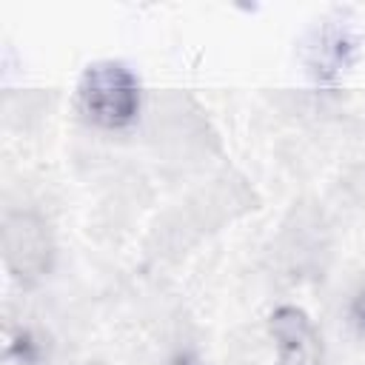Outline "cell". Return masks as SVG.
<instances>
[{
  "label": "cell",
  "instance_id": "1",
  "mask_svg": "<svg viewBox=\"0 0 365 365\" xmlns=\"http://www.w3.org/2000/svg\"><path fill=\"white\" fill-rule=\"evenodd\" d=\"M80 103L94 123L120 128L131 123L140 108V83L128 66L97 60L88 63L80 77Z\"/></svg>",
  "mask_w": 365,
  "mask_h": 365
},
{
  "label": "cell",
  "instance_id": "2",
  "mask_svg": "<svg viewBox=\"0 0 365 365\" xmlns=\"http://www.w3.org/2000/svg\"><path fill=\"white\" fill-rule=\"evenodd\" d=\"M6 259L20 277H37L48 265L46 228L31 214H9L3 228Z\"/></svg>",
  "mask_w": 365,
  "mask_h": 365
},
{
  "label": "cell",
  "instance_id": "3",
  "mask_svg": "<svg viewBox=\"0 0 365 365\" xmlns=\"http://www.w3.org/2000/svg\"><path fill=\"white\" fill-rule=\"evenodd\" d=\"M271 334L279 348V365H319V336L302 308H277L271 314Z\"/></svg>",
  "mask_w": 365,
  "mask_h": 365
},
{
  "label": "cell",
  "instance_id": "4",
  "mask_svg": "<svg viewBox=\"0 0 365 365\" xmlns=\"http://www.w3.org/2000/svg\"><path fill=\"white\" fill-rule=\"evenodd\" d=\"M354 51V40H348L345 31H328L319 37V71H339L342 66H348V54Z\"/></svg>",
  "mask_w": 365,
  "mask_h": 365
},
{
  "label": "cell",
  "instance_id": "5",
  "mask_svg": "<svg viewBox=\"0 0 365 365\" xmlns=\"http://www.w3.org/2000/svg\"><path fill=\"white\" fill-rule=\"evenodd\" d=\"M351 314H354V322L359 331H365V288L354 297V305H351Z\"/></svg>",
  "mask_w": 365,
  "mask_h": 365
}]
</instances>
